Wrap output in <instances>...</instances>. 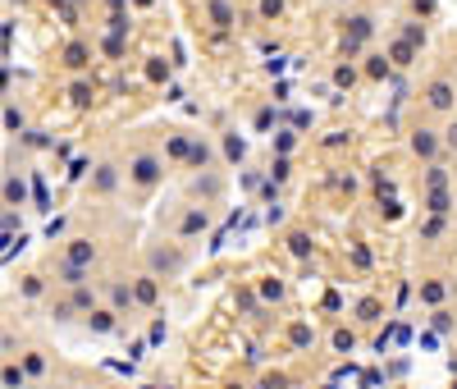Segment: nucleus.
Returning <instances> with one entry per match:
<instances>
[{"instance_id":"obj_4","label":"nucleus","mask_w":457,"mask_h":389,"mask_svg":"<svg viewBox=\"0 0 457 389\" xmlns=\"http://www.w3.org/2000/svg\"><path fill=\"white\" fill-rule=\"evenodd\" d=\"M412 151L421 156V160H430V165H435V156L444 151V142H439L435 129H412Z\"/></svg>"},{"instance_id":"obj_3","label":"nucleus","mask_w":457,"mask_h":389,"mask_svg":"<svg viewBox=\"0 0 457 389\" xmlns=\"http://www.w3.org/2000/svg\"><path fill=\"white\" fill-rule=\"evenodd\" d=\"M183 261H188V256L178 252V247H151V270H156V275H178Z\"/></svg>"},{"instance_id":"obj_36","label":"nucleus","mask_w":457,"mask_h":389,"mask_svg":"<svg viewBox=\"0 0 457 389\" xmlns=\"http://www.w3.org/2000/svg\"><path fill=\"white\" fill-rule=\"evenodd\" d=\"M384 74H389V60L375 56V60H370V78H384Z\"/></svg>"},{"instance_id":"obj_38","label":"nucleus","mask_w":457,"mask_h":389,"mask_svg":"<svg viewBox=\"0 0 457 389\" xmlns=\"http://www.w3.org/2000/svg\"><path fill=\"white\" fill-rule=\"evenodd\" d=\"M5 197H10V201H23V183H19V179H10V183H5Z\"/></svg>"},{"instance_id":"obj_17","label":"nucleus","mask_w":457,"mask_h":389,"mask_svg":"<svg viewBox=\"0 0 457 389\" xmlns=\"http://www.w3.org/2000/svg\"><path fill=\"white\" fill-rule=\"evenodd\" d=\"M124 307H133V289L128 284H115L110 289V311H124Z\"/></svg>"},{"instance_id":"obj_21","label":"nucleus","mask_w":457,"mask_h":389,"mask_svg":"<svg viewBox=\"0 0 457 389\" xmlns=\"http://www.w3.org/2000/svg\"><path fill=\"white\" fill-rule=\"evenodd\" d=\"M65 60H69V65H74V69H83V65H88V60H92V51H88V46H83V42H74V46H69V51H65Z\"/></svg>"},{"instance_id":"obj_2","label":"nucleus","mask_w":457,"mask_h":389,"mask_svg":"<svg viewBox=\"0 0 457 389\" xmlns=\"http://www.w3.org/2000/svg\"><path fill=\"white\" fill-rule=\"evenodd\" d=\"M425 106H430V110H439V115H448V110L457 106V88L448 83V78H435V83L425 88Z\"/></svg>"},{"instance_id":"obj_37","label":"nucleus","mask_w":457,"mask_h":389,"mask_svg":"<svg viewBox=\"0 0 457 389\" xmlns=\"http://www.w3.org/2000/svg\"><path fill=\"white\" fill-rule=\"evenodd\" d=\"M439 233H444V220H439V215H435V220H430V224H425V229H421V238H439Z\"/></svg>"},{"instance_id":"obj_34","label":"nucleus","mask_w":457,"mask_h":389,"mask_svg":"<svg viewBox=\"0 0 457 389\" xmlns=\"http://www.w3.org/2000/svg\"><path fill=\"white\" fill-rule=\"evenodd\" d=\"M439 142H444V147H448V151H457V119H453V124H448L444 133H439Z\"/></svg>"},{"instance_id":"obj_25","label":"nucleus","mask_w":457,"mask_h":389,"mask_svg":"<svg viewBox=\"0 0 457 389\" xmlns=\"http://www.w3.org/2000/svg\"><path fill=\"white\" fill-rule=\"evenodd\" d=\"M421 298L425 302H444V284H439V279H425V284H421Z\"/></svg>"},{"instance_id":"obj_30","label":"nucleus","mask_w":457,"mask_h":389,"mask_svg":"<svg viewBox=\"0 0 457 389\" xmlns=\"http://www.w3.org/2000/svg\"><path fill=\"white\" fill-rule=\"evenodd\" d=\"M425 183H430V188H444V183H448V169H444V165H430Z\"/></svg>"},{"instance_id":"obj_14","label":"nucleus","mask_w":457,"mask_h":389,"mask_svg":"<svg viewBox=\"0 0 457 389\" xmlns=\"http://www.w3.org/2000/svg\"><path fill=\"white\" fill-rule=\"evenodd\" d=\"M183 160H188L192 169H206V165H210V147H206V142H188V156H183Z\"/></svg>"},{"instance_id":"obj_12","label":"nucleus","mask_w":457,"mask_h":389,"mask_svg":"<svg viewBox=\"0 0 457 389\" xmlns=\"http://www.w3.org/2000/svg\"><path fill=\"white\" fill-rule=\"evenodd\" d=\"M115 183H119V169H115V165H97L92 188H97V192H115Z\"/></svg>"},{"instance_id":"obj_27","label":"nucleus","mask_w":457,"mask_h":389,"mask_svg":"<svg viewBox=\"0 0 457 389\" xmlns=\"http://www.w3.org/2000/svg\"><path fill=\"white\" fill-rule=\"evenodd\" d=\"M334 83H338V88H352V83H357V69H352V65H338L334 69Z\"/></svg>"},{"instance_id":"obj_40","label":"nucleus","mask_w":457,"mask_h":389,"mask_svg":"<svg viewBox=\"0 0 457 389\" xmlns=\"http://www.w3.org/2000/svg\"><path fill=\"white\" fill-rule=\"evenodd\" d=\"M228 389H242V385H228Z\"/></svg>"},{"instance_id":"obj_24","label":"nucleus","mask_w":457,"mask_h":389,"mask_svg":"<svg viewBox=\"0 0 457 389\" xmlns=\"http://www.w3.org/2000/svg\"><path fill=\"white\" fill-rule=\"evenodd\" d=\"M42 371H46V357L42 353H28V357H23V376H42Z\"/></svg>"},{"instance_id":"obj_16","label":"nucleus","mask_w":457,"mask_h":389,"mask_svg":"<svg viewBox=\"0 0 457 389\" xmlns=\"http://www.w3.org/2000/svg\"><path fill=\"white\" fill-rule=\"evenodd\" d=\"M55 275H60V284H69V289H78V284L88 279V270H83V266H69V261H60V270H55Z\"/></svg>"},{"instance_id":"obj_7","label":"nucleus","mask_w":457,"mask_h":389,"mask_svg":"<svg viewBox=\"0 0 457 389\" xmlns=\"http://www.w3.org/2000/svg\"><path fill=\"white\" fill-rule=\"evenodd\" d=\"M88 330H97V334H115V330H119V311H110V307H92V311H88Z\"/></svg>"},{"instance_id":"obj_29","label":"nucleus","mask_w":457,"mask_h":389,"mask_svg":"<svg viewBox=\"0 0 457 389\" xmlns=\"http://www.w3.org/2000/svg\"><path fill=\"white\" fill-rule=\"evenodd\" d=\"M192 188L201 192V197H219V179H197Z\"/></svg>"},{"instance_id":"obj_32","label":"nucleus","mask_w":457,"mask_h":389,"mask_svg":"<svg viewBox=\"0 0 457 389\" xmlns=\"http://www.w3.org/2000/svg\"><path fill=\"white\" fill-rule=\"evenodd\" d=\"M42 289H46L42 275H28V279H23V293H28V298H42Z\"/></svg>"},{"instance_id":"obj_20","label":"nucleus","mask_w":457,"mask_h":389,"mask_svg":"<svg viewBox=\"0 0 457 389\" xmlns=\"http://www.w3.org/2000/svg\"><path fill=\"white\" fill-rule=\"evenodd\" d=\"M329 344H334V353H352V348H357V334H352V330H334Z\"/></svg>"},{"instance_id":"obj_9","label":"nucleus","mask_w":457,"mask_h":389,"mask_svg":"<svg viewBox=\"0 0 457 389\" xmlns=\"http://www.w3.org/2000/svg\"><path fill=\"white\" fill-rule=\"evenodd\" d=\"M206 14H210V23H215V28H233V23H238V14H233V5H228V0H206Z\"/></svg>"},{"instance_id":"obj_10","label":"nucleus","mask_w":457,"mask_h":389,"mask_svg":"<svg viewBox=\"0 0 457 389\" xmlns=\"http://www.w3.org/2000/svg\"><path fill=\"white\" fill-rule=\"evenodd\" d=\"M156 298H160V284H156V275H142L138 284H133V302H147V307H151Z\"/></svg>"},{"instance_id":"obj_39","label":"nucleus","mask_w":457,"mask_h":389,"mask_svg":"<svg viewBox=\"0 0 457 389\" xmlns=\"http://www.w3.org/2000/svg\"><path fill=\"white\" fill-rule=\"evenodd\" d=\"M74 101H78V106H88V101H92V88H83V83H78V88H74Z\"/></svg>"},{"instance_id":"obj_1","label":"nucleus","mask_w":457,"mask_h":389,"mask_svg":"<svg viewBox=\"0 0 457 389\" xmlns=\"http://www.w3.org/2000/svg\"><path fill=\"white\" fill-rule=\"evenodd\" d=\"M160 179H165V160H160V156L138 151V156L128 160V183H133V188H142V192H147V188H156Z\"/></svg>"},{"instance_id":"obj_31","label":"nucleus","mask_w":457,"mask_h":389,"mask_svg":"<svg viewBox=\"0 0 457 389\" xmlns=\"http://www.w3.org/2000/svg\"><path fill=\"white\" fill-rule=\"evenodd\" d=\"M403 42H407V46H421V42H425V28H416V23H407V28H403Z\"/></svg>"},{"instance_id":"obj_15","label":"nucleus","mask_w":457,"mask_h":389,"mask_svg":"<svg viewBox=\"0 0 457 389\" xmlns=\"http://www.w3.org/2000/svg\"><path fill=\"white\" fill-rule=\"evenodd\" d=\"M242 156H247V142H242L238 133H224V160H228V165H238Z\"/></svg>"},{"instance_id":"obj_22","label":"nucleus","mask_w":457,"mask_h":389,"mask_svg":"<svg viewBox=\"0 0 457 389\" xmlns=\"http://www.w3.org/2000/svg\"><path fill=\"white\" fill-rule=\"evenodd\" d=\"M412 56H416V46H407V42H393V51H389L393 65H412Z\"/></svg>"},{"instance_id":"obj_5","label":"nucleus","mask_w":457,"mask_h":389,"mask_svg":"<svg viewBox=\"0 0 457 389\" xmlns=\"http://www.w3.org/2000/svg\"><path fill=\"white\" fill-rule=\"evenodd\" d=\"M210 215L201 211V206H188L183 215H178V238H197V233H206Z\"/></svg>"},{"instance_id":"obj_13","label":"nucleus","mask_w":457,"mask_h":389,"mask_svg":"<svg viewBox=\"0 0 457 389\" xmlns=\"http://www.w3.org/2000/svg\"><path fill=\"white\" fill-rule=\"evenodd\" d=\"M425 211H430V215H448V211H453V197H448L444 188H430V197H425Z\"/></svg>"},{"instance_id":"obj_33","label":"nucleus","mask_w":457,"mask_h":389,"mask_svg":"<svg viewBox=\"0 0 457 389\" xmlns=\"http://www.w3.org/2000/svg\"><path fill=\"white\" fill-rule=\"evenodd\" d=\"M283 14V0H261V19H279Z\"/></svg>"},{"instance_id":"obj_35","label":"nucleus","mask_w":457,"mask_h":389,"mask_svg":"<svg viewBox=\"0 0 457 389\" xmlns=\"http://www.w3.org/2000/svg\"><path fill=\"white\" fill-rule=\"evenodd\" d=\"M261 389H288V376H279V371H270V376L261 380Z\"/></svg>"},{"instance_id":"obj_6","label":"nucleus","mask_w":457,"mask_h":389,"mask_svg":"<svg viewBox=\"0 0 457 389\" xmlns=\"http://www.w3.org/2000/svg\"><path fill=\"white\" fill-rule=\"evenodd\" d=\"M65 261H69V266H83V270H88L92 261H97V243H92V238H69Z\"/></svg>"},{"instance_id":"obj_8","label":"nucleus","mask_w":457,"mask_h":389,"mask_svg":"<svg viewBox=\"0 0 457 389\" xmlns=\"http://www.w3.org/2000/svg\"><path fill=\"white\" fill-rule=\"evenodd\" d=\"M370 33H375V19H370V14H352L348 19V51H357Z\"/></svg>"},{"instance_id":"obj_28","label":"nucleus","mask_w":457,"mask_h":389,"mask_svg":"<svg viewBox=\"0 0 457 389\" xmlns=\"http://www.w3.org/2000/svg\"><path fill=\"white\" fill-rule=\"evenodd\" d=\"M188 142H192V138L174 133V138H169V156H174V160H183V156H188Z\"/></svg>"},{"instance_id":"obj_18","label":"nucleus","mask_w":457,"mask_h":389,"mask_svg":"<svg viewBox=\"0 0 457 389\" xmlns=\"http://www.w3.org/2000/svg\"><path fill=\"white\" fill-rule=\"evenodd\" d=\"M65 307H69V311H92V307H97V298H92V293L83 289V284H78V289H74V298H69Z\"/></svg>"},{"instance_id":"obj_19","label":"nucleus","mask_w":457,"mask_h":389,"mask_svg":"<svg viewBox=\"0 0 457 389\" xmlns=\"http://www.w3.org/2000/svg\"><path fill=\"white\" fill-rule=\"evenodd\" d=\"M311 339H316V334H311V325H302V321H297L293 330H288V344H293V348H306Z\"/></svg>"},{"instance_id":"obj_23","label":"nucleus","mask_w":457,"mask_h":389,"mask_svg":"<svg viewBox=\"0 0 457 389\" xmlns=\"http://www.w3.org/2000/svg\"><path fill=\"white\" fill-rule=\"evenodd\" d=\"M261 298L265 302H279L283 298V279H261Z\"/></svg>"},{"instance_id":"obj_26","label":"nucleus","mask_w":457,"mask_h":389,"mask_svg":"<svg viewBox=\"0 0 457 389\" xmlns=\"http://www.w3.org/2000/svg\"><path fill=\"white\" fill-rule=\"evenodd\" d=\"M288 252H293V256H311V238H306V233H293V238H288Z\"/></svg>"},{"instance_id":"obj_11","label":"nucleus","mask_w":457,"mask_h":389,"mask_svg":"<svg viewBox=\"0 0 457 389\" xmlns=\"http://www.w3.org/2000/svg\"><path fill=\"white\" fill-rule=\"evenodd\" d=\"M0 389H28V376H23L19 362H5L0 367Z\"/></svg>"}]
</instances>
